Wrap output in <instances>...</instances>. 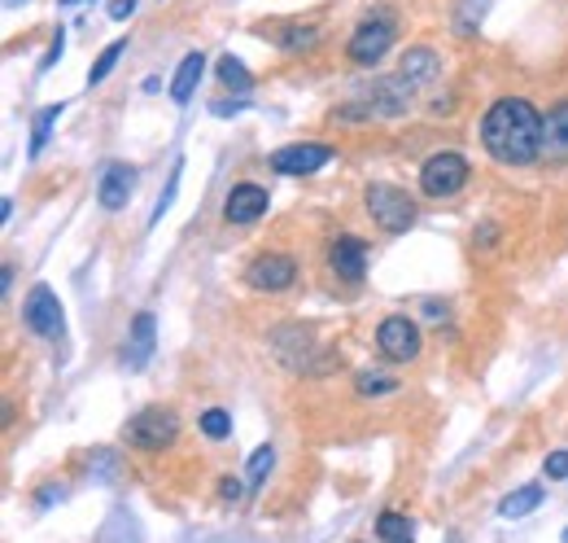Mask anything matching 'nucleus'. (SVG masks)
I'll return each mask as SVG.
<instances>
[{
	"mask_svg": "<svg viewBox=\"0 0 568 543\" xmlns=\"http://www.w3.org/2000/svg\"><path fill=\"white\" fill-rule=\"evenodd\" d=\"M293 281H297V263L288 254H259L246 268V285L250 290H263V294H281Z\"/></svg>",
	"mask_w": 568,
	"mask_h": 543,
	"instance_id": "6e6552de",
	"label": "nucleus"
},
{
	"mask_svg": "<svg viewBox=\"0 0 568 543\" xmlns=\"http://www.w3.org/2000/svg\"><path fill=\"white\" fill-rule=\"evenodd\" d=\"M202 70H206V57L202 53H189L184 61H180V70H175V79H171V101H189L193 92H197V83H202Z\"/></svg>",
	"mask_w": 568,
	"mask_h": 543,
	"instance_id": "dca6fc26",
	"label": "nucleus"
},
{
	"mask_svg": "<svg viewBox=\"0 0 568 543\" xmlns=\"http://www.w3.org/2000/svg\"><path fill=\"white\" fill-rule=\"evenodd\" d=\"M263 211H268V189H259V184H237L228 193V202H224L228 224H254Z\"/></svg>",
	"mask_w": 568,
	"mask_h": 543,
	"instance_id": "ddd939ff",
	"label": "nucleus"
},
{
	"mask_svg": "<svg viewBox=\"0 0 568 543\" xmlns=\"http://www.w3.org/2000/svg\"><path fill=\"white\" fill-rule=\"evenodd\" d=\"M363 206L376 219V228L389 233V237H398V233H407L416 224V202L402 189H394V184H367L363 189Z\"/></svg>",
	"mask_w": 568,
	"mask_h": 543,
	"instance_id": "7ed1b4c3",
	"label": "nucleus"
},
{
	"mask_svg": "<svg viewBox=\"0 0 568 543\" xmlns=\"http://www.w3.org/2000/svg\"><path fill=\"white\" fill-rule=\"evenodd\" d=\"M197 426H202V434H206V439H215V443L232 434V417H228L224 408H211V412H202V421H197Z\"/></svg>",
	"mask_w": 568,
	"mask_h": 543,
	"instance_id": "4be33fe9",
	"label": "nucleus"
},
{
	"mask_svg": "<svg viewBox=\"0 0 568 543\" xmlns=\"http://www.w3.org/2000/svg\"><path fill=\"white\" fill-rule=\"evenodd\" d=\"M180 439V417L171 408H140L127 426H123V443L136 452H162Z\"/></svg>",
	"mask_w": 568,
	"mask_h": 543,
	"instance_id": "f03ea898",
	"label": "nucleus"
},
{
	"mask_svg": "<svg viewBox=\"0 0 568 543\" xmlns=\"http://www.w3.org/2000/svg\"><path fill=\"white\" fill-rule=\"evenodd\" d=\"M22 325H26L31 333L48 338V342H57V338L66 333V312H61V303H57V294H53L48 285H35V290L26 294V303H22Z\"/></svg>",
	"mask_w": 568,
	"mask_h": 543,
	"instance_id": "423d86ee",
	"label": "nucleus"
},
{
	"mask_svg": "<svg viewBox=\"0 0 568 543\" xmlns=\"http://www.w3.org/2000/svg\"><path fill=\"white\" fill-rule=\"evenodd\" d=\"M332 162V149L328 145H284L272 154V171L276 176H310L319 167Z\"/></svg>",
	"mask_w": 568,
	"mask_h": 543,
	"instance_id": "9d476101",
	"label": "nucleus"
},
{
	"mask_svg": "<svg viewBox=\"0 0 568 543\" xmlns=\"http://www.w3.org/2000/svg\"><path fill=\"white\" fill-rule=\"evenodd\" d=\"M328 268H332V276L359 285L367 276V241L363 237H337L328 246Z\"/></svg>",
	"mask_w": 568,
	"mask_h": 543,
	"instance_id": "1a4fd4ad",
	"label": "nucleus"
},
{
	"mask_svg": "<svg viewBox=\"0 0 568 543\" xmlns=\"http://www.w3.org/2000/svg\"><path fill=\"white\" fill-rule=\"evenodd\" d=\"M394 18L389 13H376V18H367V22H359L354 26V35H350V44H345V57L354 61V66H376L385 53H389V44H394Z\"/></svg>",
	"mask_w": 568,
	"mask_h": 543,
	"instance_id": "39448f33",
	"label": "nucleus"
},
{
	"mask_svg": "<svg viewBox=\"0 0 568 543\" xmlns=\"http://www.w3.org/2000/svg\"><path fill=\"white\" fill-rule=\"evenodd\" d=\"M61 44H66V39H61V31H57V35H53V44H48V53H44V61H39V70H48V66L61 57Z\"/></svg>",
	"mask_w": 568,
	"mask_h": 543,
	"instance_id": "c85d7f7f",
	"label": "nucleus"
},
{
	"mask_svg": "<svg viewBox=\"0 0 568 543\" xmlns=\"http://www.w3.org/2000/svg\"><path fill=\"white\" fill-rule=\"evenodd\" d=\"M354 391L367 399V395H389V391H398V382L385 377V373H359V377H354Z\"/></svg>",
	"mask_w": 568,
	"mask_h": 543,
	"instance_id": "b1692460",
	"label": "nucleus"
},
{
	"mask_svg": "<svg viewBox=\"0 0 568 543\" xmlns=\"http://www.w3.org/2000/svg\"><path fill=\"white\" fill-rule=\"evenodd\" d=\"M154 333H158L154 312H140V316L132 320V338H127V351H123V364H127L132 373H140V369L149 364V355H154Z\"/></svg>",
	"mask_w": 568,
	"mask_h": 543,
	"instance_id": "4468645a",
	"label": "nucleus"
},
{
	"mask_svg": "<svg viewBox=\"0 0 568 543\" xmlns=\"http://www.w3.org/2000/svg\"><path fill=\"white\" fill-rule=\"evenodd\" d=\"M438 70H442V57L433 53V48H407L402 53V61H398V83L407 88V92H416V88H424V83H433L438 79Z\"/></svg>",
	"mask_w": 568,
	"mask_h": 543,
	"instance_id": "f8f14e48",
	"label": "nucleus"
},
{
	"mask_svg": "<svg viewBox=\"0 0 568 543\" xmlns=\"http://www.w3.org/2000/svg\"><path fill=\"white\" fill-rule=\"evenodd\" d=\"M376 347L389 355V360H416L420 355V329L411 316H385L380 329H376Z\"/></svg>",
	"mask_w": 568,
	"mask_h": 543,
	"instance_id": "0eeeda50",
	"label": "nucleus"
},
{
	"mask_svg": "<svg viewBox=\"0 0 568 543\" xmlns=\"http://www.w3.org/2000/svg\"><path fill=\"white\" fill-rule=\"evenodd\" d=\"M272 461H276V452L272 448H259L254 456H250V478H254V487L268 478V470H272Z\"/></svg>",
	"mask_w": 568,
	"mask_h": 543,
	"instance_id": "bb28decb",
	"label": "nucleus"
},
{
	"mask_svg": "<svg viewBox=\"0 0 568 543\" xmlns=\"http://www.w3.org/2000/svg\"><path fill=\"white\" fill-rule=\"evenodd\" d=\"M61 4H83V0H61Z\"/></svg>",
	"mask_w": 568,
	"mask_h": 543,
	"instance_id": "473e14b6",
	"label": "nucleus"
},
{
	"mask_svg": "<svg viewBox=\"0 0 568 543\" xmlns=\"http://www.w3.org/2000/svg\"><path fill=\"white\" fill-rule=\"evenodd\" d=\"M284 53H310L319 44V31L315 26H284L281 35H272Z\"/></svg>",
	"mask_w": 568,
	"mask_h": 543,
	"instance_id": "6ab92c4d",
	"label": "nucleus"
},
{
	"mask_svg": "<svg viewBox=\"0 0 568 543\" xmlns=\"http://www.w3.org/2000/svg\"><path fill=\"white\" fill-rule=\"evenodd\" d=\"M180 176H184V162H175V167H171V180H167V193H162V197H158V206H154V224H158V219H162V215L171 211V202H175V189H180Z\"/></svg>",
	"mask_w": 568,
	"mask_h": 543,
	"instance_id": "a878e982",
	"label": "nucleus"
},
{
	"mask_svg": "<svg viewBox=\"0 0 568 543\" xmlns=\"http://www.w3.org/2000/svg\"><path fill=\"white\" fill-rule=\"evenodd\" d=\"M543 154L556 162L568 158V101H556L543 118Z\"/></svg>",
	"mask_w": 568,
	"mask_h": 543,
	"instance_id": "2eb2a0df",
	"label": "nucleus"
},
{
	"mask_svg": "<svg viewBox=\"0 0 568 543\" xmlns=\"http://www.w3.org/2000/svg\"><path fill=\"white\" fill-rule=\"evenodd\" d=\"M219 496H224V500H241V483H237V478H224V483H219Z\"/></svg>",
	"mask_w": 568,
	"mask_h": 543,
	"instance_id": "7c9ffc66",
	"label": "nucleus"
},
{
	"mask_svg": "<svg viewBox=\"0 0 568 543\" xmlns=\"http://www.w3.org/2000/svg\"><path fill=\"white\" fill-rule=\"evenodd\" d=\"M547 478H552V483H565V478H568V452L547 456Z\"/></svg>",
	"mask_w": 568,
	"mask_h": 543,
	"instance_id": "cd10ccee",
	"label": "nucleus"
},
{
	"mask_svg": "<svg viewBox=\"0 0 568 543\" xmlns=\"http://www.w3.org/2000/svg\"><path fill=\"white\" fill-rule=\"evenodd\" d=\"M560 540H565V543H568V531H565V535H560Z\"/></svg>",
	"mask_w": 568,
	"mask_h": 543,
	"instance_id": "72a5a7b5",
	"label": "nucleus"
},
{
	"mask_svg": "<svg viewBox=\"0 0 568 543\" xmlns=\"http://www.w3.org/2000/svg\"><path fill=\"white\" fill-rule=\"evenodd\" d=\"M543 496H547V491H543L538 483H530V487L512 491V496H508V500L499 505V513H503V518H530V513H534V509L543 505Z\"/></svg>",
	"mask_w": 568,
	"mask_h": 543,
	"instance_id": "f3484780",
	"label": "nucleus"
},
{
	"mask_svg": "<svg viewBox=\"0 0 568 543\" xmlns=\"http://www.w3.org/2000/svg\"><path fill=\"white\" fill-rule=\"evenodd\" d=\"M132 193H136V167L110 162V167L101 171V180H96V202H101V211H123V206L132 202Z\"/></svg>",
	"mask_w": 568,
	"mask_h": 543,
	"instance_id": "9b49d317",
	"label": "nucleus"
},
{
	"mask_svg": "<svg viewBox=\"0 0 568 543\" xmlns=\"http://www.w3.org/2000/svg\"><path fill=\"white\" fill-rule=\"evenodd\" d=\"M376 535L385 543H416L411 518H402V513H380V518H376Z\"/></svg>",
	"mask_w": 568,
	"mask_h": 543,
	"instance_id": "a211bd4d",
	"label": "nucleus"
},
{
	"mask_svg": "<svg viewBox=\"0 0 568 543\" xmlns=\"http://www.w3.org/2000/svg\"><path fill=\"white\" fill-rule=\"evenodd\" d=\"M328 118H332V123H372V118H376V105H367V101H350V105H337Z\"/></svg>",
	"mask_w": 568,
	"mask_h": 543,
	"instance_id": "5701e85b",
	"label": "nucleus"
},
{
	"mask_svg": "<svg viewBox=\"0 0 568 543\" xmlns=\"http://www.w3.org/2000/svg\"><path fill=\"white\" fill-rule=\"evenodd\" d=\"M132 13H136V0H114V4H110V18H114V22H123V18H132Z\"/></svg>",
	"mask_w": 568,
	"mask_h": 543,
	"instance_id": "c756f323",
	"label": "nucleus"
},
{
	"mask_svg": "<svg viewBox=\"0 0 568 543\" xmlns=\"http://www.w3.org/2000/svg\"><path fill=\"white\" fill-rule=\"evenodd\" d=\"M468 176H473L468 158L442 149V154L424 158V167H420V189H424V197H438V202H442V197H455V193L468 184Z\"/></svg>",
	"mask_w": 568,
	"mask_h": 543,
	"instance_id": "20e7f679",
	"label": "nucleus"
},
{
	"mask_svg": "<svg viewBox=\"0 0 568 543\" xmlns=\"http://www.w3.org/2000/svg\"><path fill=\"white\" fill-rule=\"evenodd\" d=\"M215 75H219V79H224L228 88H237V92H246V88L254 83V79H250V70H246V66H241V61H237L232 53H224V57H219V66H215Z\"/></svg>",
	"mask_w": 568,
	"mask_h": 543,
	"instance_id": "aec40b11",
	"label": "nucleus"
},
{
	"mask_svg": "<svg viewBox=\"0 0 568 543\" xmlns=\"http://www.w3.org/2000/svg\"><path fill=\"white\" fill-rule=\"evenodd\" d=\"M246 110V101H215V114H237Z\"/></svg>",
	"mask_w": 568,
	"mask_h": 543,
	"instance_id": "2f4dec72",
	"label": "nucleus"
},
{
	"mask_svg": "<svg viewBox=\"0 0 568 543\" xmlns=\"http://www.w3.org/2000/svg\"><path fill=\"white\" fill-rule=\"evenodd\" d=\"M481 145L503 167H530L543 158V114L525 97H499L481 118Z\"/></svg>",
	"mask_w": 568,
	"mask_h": 543,
	"instance_id": "f257e3e1",
	"label": "nucleus"
},
{
	"mask_svg": "<svg viewBox=\"0 0 568 543\" xmlns=\"http://www.w3.org/2000/svg\"><path fill=\"white\" fill-rule=\"evenodd\" d=\"M123 53H127V39H114L110 48H101V57H96V61H92V70H88V83H101V79L118 66V57H123Z\"/></svg>",
	"mask_w": 568,
	"mask_h": 543,
	"instance_id": "412c9836",
	"label": "nucleus"
},
{
	"mask_svg": "<svg viewBox=\"0 0 568 543\" xmlns=\"http://www.w3.org/2000/svg\"><path fill=\"white\" fill-rule=\"evenodd\" d=\"M57 114H61V105H48L39 118H35V132H31V158L48 145V132H53V123H57Z\"/></svg>",
	"mask_w": 568,
	"mask_h": 543,
	"instance_id": "393cba45",
	"label": "nucleus"
}]
</instances>
